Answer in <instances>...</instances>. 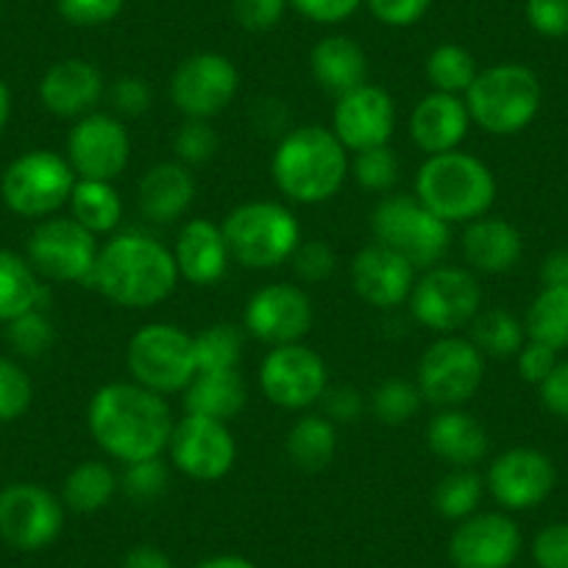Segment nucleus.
I'll list each match as a JSON object with an SVG mask.
<instances>
[{
  "label": "nucleus",
  "mask_w": 568,
  "mask_h": 568,
  "mask_svg": "<svg viewBox=\"0 0 568 568\" xmlns=\"http://www.w3.org/2000/svg\"><path fill=\"white\" fill-rule=\"evenodd\" d=\"M471 123L485 134L513 136L529 129L540 112L544 87L535 70L518 62H499L479 70L466 95Z\"/></svg>",
  "instance_id": "nucleus-5"
},
{
  "label": "nucleus",
  "mask_w": 568,
  "mask_h": 568,
  "mask_svg": "<svg viewBox=\"0 0 568 568\" xmlns=\"http://www.w3.org/2000/svg\"><path fill=\"white\" fill-rule=\"evenodd\" d=\"M321 407L324 415L332 424H354V420L363 418L365 413V398L357 387L352 385H329L326 387L324 398H321Z\"/></svg>",
  "instance_id": "nucleus-54"
},
{
  "label": "nucleus",
  "mask_w": 568,
  "mask_h": 568,
  "mask_svg": "<svg viewBox=\"0 0 568 568\" xmlns=\"http://www.w3.org/2000/svg\"><path fill=\"white\" fill-rule=\"evenodd\" d=\"M34 402V382L14 359L0 357V424L23 418Z\"/></svg>",
  "instance_id": "nucleus-42"
},
{
  "label": "nucleus",
  "mask_w": 568,
  "mask_h": 568,
  "mask_svg": "<svg viewBox=\"0 0 568 568\" xmlns=\"http://www.w3.org/2000/svg\"><path fill=\"white\" fill-rule=\"evenodd\" d=\"M521 551V529L507 513H474L449 538L455 568H510Z\"/></svg>",
  "instance_id": "nucleus-21"
},
{
  "label": "nucleus",
  "mask_w": 568,
  "mask_h": 568,
  "mask_svg": "<svg viewBox=\"0 0 568 568\" xmlns=\"http://www.w3.org/2000/svg\"><path fill=\"white\" fill-rule=\"evenodd\" d=\"M64 507L37 483H12L0 490V538L12 549L40 551L62 535Z\"/></svg>",
  "instance_id": "nucleus-17"
},
{
  "label": "nucleus",
  "mask_w": 568,
  "mask_h": 568,
  "mask_svg": "<svg viewBox=\"0 0 568 568\" xmlns=\"http://www.w3.org/2000/svg\"><path fill=\"white\" fill-rule=\"evenodd\" d=\"M248 404V387L234 371H199L187 387H184V409L190 415H204L215 420H232Z\"/></svg>",
  "instance_id": "nucleus-30"
},
{
  "label": "nucleus",
  "mask_w": 568,
  "mask_h": 568,
  "mask_svg": "<svg viewBox=\"0 0 568 568\" xmlns=\"http://www.w3.org/2000/svg\"><path fill=\"white\" fill-rule=\"evenodd\" d=\"M460 248L468 271L499 276L518 265L524 254V237L516 223L507 217L485 215L463 226Z\"/></svg>",
  "instance_id": "nucleus-28"
},
{
  "label": "nucleus",
  "mask_w": 568,
  "mask_h": 568,
  "mask_svg": "<svg viewBox=\"0 0 568 568\" xmlns=\"http://www.w3.org/2000/svg\"><path fill=\"white\" fill-rule=\"evenodd\" d=\"M70 217L81 223L95 237H112L123 223V199H120L114 182H98V179H79L70 195Z\"/></svg>",
  "instance_id": "nucleus-33"
},
{
  "label": "nucleus",
  "mask_w": 568,
  "mask_h": 568,
  "mask_svg": "<svg viewBox=\"0 0 568 568\" xmlns=\"http://www.w3.org/2000/svg\"><path fill=\"white\" fill-rule=\"evenodd\" d=\"M287 0H232V18L248 34H265L284 20Z\"/></svg>",
  "instance_id": "nucleus-48"
},
{
  "label": "nucleus",
  "mask_w": 568,
  "mask_h": 568,
  "mask_svg": "<svg viewBox=\"0 0 568 568\" xmlns=\"http://www.w3.org/2000/svg\"><path fill=\"white\" fill-rule=\"evenodd\" d=\"M106 95L120 120L140 118L154 103V90H151V84L142 75H120L118 81H112Z\"/></svg>",
  "instance_id": "nucleus-49"
},
{
  "label": "nucleus",
  "mask_w": 568,
  "mask_h": 568,
  "mask_svg": "<svg viewBox=\"0 0 568 568\" xmlns=\"http://www.w3.org/2000/svg\"><path fill=\"white\" fill-rule=\"evenodd\" d=\"M433 3L435 0H365L374 20H379L387 29H409V26L420 23Z\"/></svg>",
  "instance_id": "nucleus-51"
},
{
  "label": "nucleus",
  "mask_w": 568,
  "mask_h": 568,
  "mask_svg": "<svg viewBox=\"0 0 568 568\" xmlns=\"http://www.w3.org/2000/svg\"><path fill=\"white\" fill-rule=\"evenodd\" d=\"M168 457L184 477L195 483H217L232 474L237 463V440L226 420L184 413L173 426Z\"/></svg>",
  "instance_id": "nucleus-15"
},
{
  "label": "nucleus",
  "mask_w": 568,
  "mask_h": 568,
  "mask_svg": "<svg viewBox=\"0 0 568 568\" xmlns=\"http://www.w3.org/2000/svg\"><path fill=\"white\" fill-rule=\"evenodd\" d=\"M45 284L29 256L0 248V324L20 318L31 310H42Z\"/></svg>",
  "instance_id": "nucleus-31"
},
{
  "label": "nucleus",
  "mask_w": 568,
  "mask_h": 568,
  "mask_svg": "<svg viewBox=\"0 0 568 568\" xmlns=\"http://www.w3.org/2000/svg\"><path fill=\"white\" fill-rule=\"evenodd\" d=\"M75 176L68 156L48 149H34L9 162L0 179V195L9 210L29 221H45L70 204Z\"/></svg>",
  "instance_id": "nucleus-8"
},
{
  "label": "nucleus",
  "mask_w": 568,
  "mask_h": 568,
  "mask_svg": "<svg viewBox=\"0 0 568 568\" xmlns=\"http://www.w3.org/2000/svg\"><path fill=\"white\" fill-rule=\"evenodd\" d=\"M221 149V136H217L212 120H184L182 129L173 136V151L176 160L187 168H199L210 162Z\"/></svg>",
  "instance_id": "nucleus-44"
},
{
  "label": "nucleus",
  "mask_w": 568,
  "mask_h": 568,
  "mask_svg": "<svg viewBox=\"0 0 568 568\" xmlns=\"http://www.w3.org/2000/svg\"><path fill=\"white\" fill-rule=\"evenodd\" d=\"M496 176L488 162L468 151L426 156L415 173V199L449 226H466L490 215L496 204Z\"/></svg>",
  "instance_id": "nucleus-4"
},
{
  "label": "nucleus",
  "mask_w": 568,
  "mask_h": 568,
  "mask_svg": "<svg viewBox=\"0 0 568 568\" xmlns=\"http://www.w3.org/2000/svg\"><path fill=\"white\" fill-rule=\"evenodd\" d=\"M532 560L538 568H568V521L546 524L535 535Z\"/></svg>",
  "instance_id": "nucleus-52"
},
{
  "label": "nucleus",
  "mask_w": 568,
  "mask_h": 568,
  "mask_svg": "<svg viewBox=\"0 0 568 568\" xmlns=\"http://www.w3.org/2000/svg\"><path fill=\"white\" fill-rule=\"evenodd\" d=\"M540 282L544 287H568V248L551 251L540 265Z\"/></svg>",
  "instance_id": "nucleus-58"
},
{
  "label": "nucleus",
  "mask_w": 568,
  "mask_h": 568,
  "mask_svg": "<svg viewBox=\"0 0 568 568\" xmlns=\"http://www.w3.org/2000/svg\"><path fill=\"white\" fill-rule=\"evenodd\" d=\"M199 371H234L240 368L245 348V329L237 324H210L193 335Z\"/></svg>",
  "instance_id": "nucleus-39"
},
{
  "label": "nucleus",
  "mask_w": 568,
  "mask_h": 568,
  "mask_svg": "<svg viewBox=\"0 0 568 568\" xmlns=\"http://www.w3.org/2000/svg\"><path fill=\"white\" fill-rule=\"evenodd\" d=\"M173 248L142 232H118L98 251L90 287L125 310H151L176 293Z\"/></svg>",
  "instance_id": "nucleus-2"
},
{
  "label": "nucleus",
  "mask_w": 568,
  "mask_h": 568,
  "mask_svg": "<svg viewBox=\"0 0 568 568\" xmlns=\"http://www.w3.org/2000/svg\"><path fill=\"white\" fill-rule=\"evenodd\" d=\"M420 407H424V396H420L418 385L398 379V376L379 382L371 393V413L385 426L409 424L420 413Z\"/></svg>",
  "instance_id": "nucleus-40"
},
{
  "label": "nucleus",
  "mask_w": 568,
  "mask_h": 568,
  "mask_svg": "<svg viewBox=\"0 0 568 568\" xmlns=\"http://www.w3.org/2000/svg\"><path fill=\"white\" fill-rule=\"evenodd\" d=\"M396 118V101H393L390 92L385 87L365 81L357 90L335 98L332 131L348 154H359V151L390 145Z\"/></svg>",
  "instance_id": "nucleus-20"
},
{
  "label": "nucleus",
  "mask_w": 568,
  "mask_h": 568,
  "mask_svg": "<svg viewBox=\"0 0 568 568\" xmlns=\"http://www.w3.org/2000/svg\"><path fill=\"white\" fill-rule=\"evenodd\" d=\"M131 134L114 112H90L68 134V162L79 179L114 182L129 168Z\"/></svg>",
  "instance_id": "nucleus-18"
},
{
  "label": "nucleus",
  "mask_w": 568,
  "mask_h": 568,
  "mask_svg": "<svg viewBox=\"0 0 568 568\" xmlns=\"http://www.w3.org/2000/svg\"><path fill=\"white\" fill-rule=\"evenodd\" d=\"M195 568H256L248 557H240V555H215V557H206L201 560Z\"/></svg>",
  "instance_id": "nucleus-59"
},
{
  "label": "nucleus",
  "mask_w": 568,
  "mask_h": 568,
  "mask_svg": "<svg viewBox=\"0 0 568 568\" xmlns=\"http://www.w3.org/2000/svg\"><path fill=\"white\" fill-rule=\"evenodd\" d=\"M352 171V154L329 125H296L278 136L271 156V176L293 204L318 206L335 199Z\"/></svg>",
  "instance_id": "nucleus-3"
},
{
  "label": "nucleus",
  "mask_w": 568,
  "mask_h": 568,
  "mask_svg": "<svg viewBox=\"0 0 568 568\" xmlns=\"http://www.w3.org/2000/svg\"><path fill=\"white\" fill-rule=\"evenodd\" d=\"M409 315L435 335H460L483 310L477 273L463 265H435L420 271L407 298Z\"/></svg>",
  "instance_id": "nucleus-10"
},
{
  "label": "nucleus",
  "mask_w": 568,
  "mask_h": 568,
  "mask_svg": "<svg viewBox=\"0 0 568 568\" xmlns=\"http://www.w3.org/2000/svg\"><path fill=\"white\" fill-rule=\"evenodd\" d=\"M468 341L483 352L485 359H510L527 343V329H524V324L513 313L501 307H490L479 310L477 318L471 321Z\"/></svg>",
  "instance_id": "nucleus-35"
},
{
  "label": "nucleus",
  "mask_w": 568,
  "mask_h": 568,
  "mask_svg": "<svg viewBox=\"0 0 568 568\" xmlns=\"http://www.w3.org/2000/svg\"><path fill=\"white\" fill-rule=\"evenodd\" d=\"M106 95L101 68L87 59H62L51 64L40 79V101L53 118L79 120L95 112Z\"/></svg>",
  "instance_id": "nucleus-24"
},
{
  "label": "nucleus",
  "mask_w": 568,
  "mask_h": 568,
  "mask_svg": "<svg viewBox=\"0 0 568 568\" xmlns=\"http://www.w3.org/2000/svg\"><path fill=\"white\" fill-rule=\"evenodd\" d=\"M485 382V357L468 337L440 335L418 359V385L424 402L438 409L463 407Z\"/></svg>",
  "instance_id": "nucleus-11"
},
{
  "label": "nucleus",
  "mask_w": 568,
  "mask_h": 568,
  "mask_svg": "<svg viewBox=\"0 0 568 568\" xmlns=\"http://www.w3.org/2000/svg\"><path fill=\"white\" fill-rule=\"evenodd\" d=\"M120 490V477L103 460H84L73 466L62 485V505L81 516L101 513Z\"/></svg>",
  "instance_id": "nucleus-34"
},
{
  "label": "nucleus",
  "mask_w": 568,
  "mask_h": 568,
  "mask_svg": "<svg viewBox=\"0 0 568 568\" xmlns=\"http://www.w3.org/2000/svg\"><path fill=\"white\" fill-rule=\"evenodd\" d=\"M352 287L368 307L396 310L407 304L418 267L382 243H371L352 260Z\"/></svg>",
  "instance_id": "nucleus-22"
},
{
  "label": "nucleus",
  "mask_w": 568,
  "mask_h": 568,
  "mask_svg": "<svg viewBox=\"0 0 568 568\" xmlns=\"http://www.w3.org/2000/svg\"><path fill=\"white\" fill-rule=\"evenodd\" d=\"M424 73L435 92L466 95L468 87L477 79L479 68L477 59H474V53L468 48L457 45V42H444V45L433 48V53L426 57Z\"/></svg>",
  "instance_id": "nucleus-37"
},
{
  "label": "nucleus",
  "mask_w": 568,
  "mask_h": 568,
  "mask_svg": "<svg viewBox=\"0 0 568 568\" xmlns=\"http://www.w3.org/2000/svg\"><path fill=\"white\" fill-rule=\"evenodd\" d=\"M310 73L326 95H346L368 81V53L354 37L326 34L310 51Z\"/></svg>",
  "instance_id": "nucleus-29"
},
{
  "label": "nucleus",
  "mask_w": 568,
  "mask_h": 568,
  "mask_svg": "<svg viewBox=\"0 0 568 568\" xmlns=\"http://www.w3.org/2000/svg\"><path fill=\"white\" fill-rule=\"evenodd\" d=\"M426 446L452 468H477L490 449L488 429L463 407H446L429 418Z\"/></svg>",
  "instance_id": "nucleus-27"
},
{
  "label": "nucleus",
  "mask_w": 568,
  "mask_h": 568,
  "mask_svg": "<svg viewBox=\"0 0 568 568\" xmlns=\"http://www.w3.org/2000/svg\"><path fill=\"white\" fill-rule=\"evenodd\" d=\"M53 337H57V332H53L51 318L42 310H31V313L7 324V343L20 357H42L53 346Z\"/></svg>",
  "instance_id": "nucleus-43"
},
{
  "label": "nucleus",
  "mask_w": 568,
  "mask_h": 568,
  "mask_svg": "<svg viewBox=\"0 0 568 568\" xmlns=\"http://www.w3.org/2000/svg\"><path fill=\"white\" fill-rule=\"evenodd\" d=\"M260 387L273 407L302 413L324 398L329 368L324 357L304 343L273 346L260 365Z\"/></svg>",
  "instance_id": "nucleus-14"
},
{
  "label": "nucleus",
  "mask_w": 568,
  "mask_h": 568,
  "mask_svg": "<svg viewBox=\"0 0 568 568\" xmlns=\"http://www.w3.org/2000/svg\"><path fill=\"white\" fill-rule=\"evenodd\" d=\"M173 260H176L179 276L195 287H212L221 282L232 265V251H229L221 223L210 217L184 221L173 240Z\"/></svg>",
  "instance_id": "nucleus-25"
},
{
  "label": "nucleus",
  "mask_w": 568,
  "mask_h": 568,
  "mask_svg": "<svg viewBox=\"0 0 568 568\" xmlns=\"http://www.w3.org/2000/svg\"><path fill=\"white\" fill-rule=\"evenodd\" d=\"M120 568H176V566H173V560L165 555V551L145 544V546H134V549L123 557V566Z\"/></svg>",
  "instance_id": "nucleus-57"
},
{
  "label": "nucleus",
  "mask_w": 568,
  "mask_h": 568,
  "mask_svg": "<svg viewBox=\"0 0 568 568\" xmlns=\"http://www.w3.org/2000/svg\"><path fill=\"white\" fill-rule=\"evenodd\" d=\"M315 321L313 298L302 284L271 282L245 302L243 329L265 346L304 343Z\"/></svg>",
  "instance_id": "nucleus-16"
},
{
  "label": "nucleus",
  "mask_w": 568,
  "mask_h": 568,
  "mask_svg": "<svg viewBox=\"0 0 568 568\" xmlns=\"http://www.w3.org/2000/svg\"><path fill=\"white\" fill-rule=\"evenodd\" d=\"M293 12L318 26H341L365 7V0H287Z\"/></svg>",
  "instance_id": "nucleus-53"
},
{
  "label": "nucleus",
  "mask_w": 568,
  "mask_h": 568,
  "mask_svg": "<svg viewBox=\"0 0 568 568\" xmlns=\"http://www.w3.org/2000/svg\"><path fill=\"white\" fill-rule=\"evenodd\" d=\"M125 0H57V9L64 23L75 29H101L118 20Z\"/></svg>",
  "instance_id": "nucleus-47"
},
{
  "label": "nucleus",
  "mask_w": 568,
  "mask_h": 568,
  "mask_svg": "<svg viewBox=\"0 0 568 568\" xmlns=\"http://www.w3.org/2000/svg\"><path fill=\"white\" fill-rule=\"evenodd\" d=\"M466 98L429 92L413 106L407 118V134L424 156L457 151L471 131Z\"/></svg>",
  "instance_id": "nucleus-23"
},
{
  "label": "nucleus",
  "mask_w": 568,
  "mask_h": 568,
  "mask_svg": "<svg viewBox=\"0 0 568 568\" xmlns=\"http://www.w3.org/2000/svg\"><path fill=\"white\" fill-rule=\"evenodd\" d=\"M557 483V468L549 455L529 446H516L496 457L485 474V488L507 513L532 510L549 499Z\"/></svg>",
  "instance_id": "nucleus-19"
},
{
  "label": "nucleus",
  "mask_w": 568,
  "mask_h": 568,
  "mask_svg": "<svg viewBox=\"0 0 568 568\" xmlns=\"http://www.w3.org/2000/svg\"><path fill=\"white\" fill-rule=\"evenodd\" d=\"M540 402L557 418L568 420V359H560L549 376L538 385Z\"/></svg>",
  "instance_id": "nucleus-56"
},
{
  "label": "nucleus",
  "mask_w": 568,
  "mask_h": 568,
  "mask_svg": "<svg viewBox=\"0 0 568 568\" xmlns=\"http://www.w3.org/2000/svg\"><path fill=\"white\" fill-rule=\"evenodd\" d=\"M557 363H560V359H557L555 348L546 346V343L529 341V337L521 346V352L516 354L518 374H521V379L529 382V385H540V382L555 371Z\"/></svg>",
  "instance_id": "nucleus-55"
},
{
  "label": "nucleus",
  "mask_w": 568,
  "mask_h": 568,
  "mask_svg": "<svg viewBox=\"0 0 568 568\" xmlns=\"http://www.w3.org/2000/svg\"><path fill=\"white\" fill-rule=\"evenodd\" d=\"M529 341L551 346L555 352L568 348V287H540L524 318Z\"/></svg>",
  "instance_id": "nucleus-36"
},
{
  "label": "nucleus",
  "mask_w": 568,
  "mask_h": 568,
  "mask_svg": "<svg viewBox=\"0 0 568 568\" xmlns=\"http://www.w3.org/2000/svg\"><path fill=\"white\" fill-rule=\"evenodd\" d=\"M168 479L171 468L162 457H154V460L129 463L120 474V488L134 501H154L168 490Z\"/></svg>",
  "instance_id": "nucleus-45"
},
{
  "label": "nucleus",
  "mask_w": 568,
  "mask_h": 568,
  "mask_svg": "<svg viewBox=\"0 0 568 568\" xmlns=\"http://www.w3.org/2000/svg\"><path fill=\"white\" fill-rule=\"evenodd\" d=\"M125 368L131 382L160 396L184 393V387L199 374L193 335L184 326L168 321L140 326L125 346Z\"/></svg>",
  "instance_id": "nucleus-7"
},
{
  "label": "nucleus",
  "mask_w": 568,
  "mask_h": 568,
  "mask_svg": "<svg viewBox=\"0 0 568 568\" xmlns=\"http://www.w3.org/2000/svg\"><path fill=\"white\" fill-rule=\"evenodd\" d=\"M352 173L359 187L368 193H390L398 182V156L393 154L390 145L359 151L354 154Z\"/></svg>",
  "instance_id": "nucleus-41"
},
{
  "label": "nucleus",
  "mask_w": 568,
  "mask_h": 568,
  "mask_svg": "<svg viewBox=\"0 0 568 568\" xmlns=\"http://www.w3.org/2000/svg\"><path fill=\"white\" fill-rule=\"evenodd\" d=\"M524 18H527L529 29L546 40L568 37V0H527Z\"/></svg>",
  "instance_id": "nucleus-50"
},
{
  "label": "nucleus",
  "mask_w": 568,
  "mask_h": 568,
  "mask_svg": "<svg viewBox=\"0 0 568 568\" xmlns=\"http://www.w3.org/2000/svg\"><path fill=\"white\" fill-rule=\"evenodd\" d=\"M168 92L184 120H212L226 112L237 98L240 70L223 53H193L173 70Z\"/></svg>",
  "instance_id": "nucleus-13"
},
{
  "label": "nucleus",
  "mask_w": 568,
  "mask_h": 568,
  "mask_svg": "<svg viewBox=\"0 0 568 568\" xmlns=\"http://www.w3.org/2000/svg\"><path fill=\"white\" fill-rule=\"evenodd\" d=\"M485 496V479L479 477L477 468H452L438 485H435L433 505L435 513L449 521H463V518L479 513Z\"/></svg>",
  "instance_id": "nucleus-38"
},
{
  "label": "nucleus",
  "mask_w": 568,
  "mask_h": 568,
  "mask_svg": "<svg viewBox=\"0 0 568 568\" xmlns=\"http://www.w3.org/2000/svg\"><path fill=\"white\" fill-rule=\"evenodd\" d=\"M232 262L248 271H273L291 262L302 243V223L278 201H245L223 217Z\"/></svg>",
  "instance_id": "nucleus-6"
},
{
  "label": "nucleus",
  "mask_w": 568,
  "mask_h": 568,
  "mask_svg": "<svg viewBox=\"0 0 568 568\" xmlns=\"http://www.w3.org/2000/svg\"><path fill=\"white\" fill-rule=\"evenodd\" d=\"M195 193H199V182L193 176V168L182 165L179 160L156 162L142 173L136 184V204L145 221L171 226L187 215Z\"/></svg>",
  "instance_id": "nucleus-26"
},
{
  "label": "nucleus",
  "mask_w": 568,
  "mask_h": 568,
  "mask_svg": "<svg viewBox=\"0 0 568 568\" xmlns=\"http://www.w3.org/2000/svg\"><path fill=\"white\" fill-rule=\"evenodd\" d=\"M376 243L387 245L415 267L426 271L444 262L452 245V226L426 210L415 195H385L371 212Z\"/></svg>",
  "instance_id": "nucleus-9"
},
{
  "label": "nucleus",
  "mask_w": 568,
  "mask_h": 568,
  "mask_svg": "<svg viewBox=\"0 0 568 568\" xmlns=\"http://www.w3.org/2000/svg\"><path fill=\"white\" fill-rule=\"evenodd\" d=\"M101 243L75 217H45L29 237V262L42 278L90 287Z\"/></svg>",
  "instance_id": "nucleus-12"
},
{
  "label": "nucleus",
  "mask_w": 568,
  "mask_h": 568,
  "mask_svg": "<svg viewBox=\"0 0 568 568\" xmlns=\"http://www.w3.org/2000/svg\"><path fill=\"white\" fill-rule=\"evenodd\" d=\"M291 265L296 271L298 282L321 284L335 273L337 256L332 245L324 243V240H302L296 254L291 256Z\"/></svg>",
  "instance_id": "nucleus-46"
},
{
  "label": "nucleus",
  "mask_w": 568,
  "mask_h": 568,
  "mask_svg": "<svg viewBox=\"0 0 568 568\" xmlns=\"http://www.w3.org/2000/svg\"><path fill=\"white\" fill-rule=\"evenodd\" d=\"M284 452L298 471L318 474L332 466L337 455V426L324 413H307L287 429Z\"/></svg>",
  "instance_id": "nucleus-32"
},
{
  "label": "nucleus",
  "mask_w": 568,
  "mask_h": 568,
  "mask_svg": "<svg viewBox=\"0 0 568 568\" xmlns=\"http://www.w3.org/2000/svg\"><path fill=\"white\" fill-rule=\"evenodd\" d=\"M9 118H12V90L3 79H0V131L7 129Z\"/></svg>",
  "instance_id": "nucleus-60"
},
{
  "label": "nucleus",
  "mask_w": 568,
  "mask_h": 568,
  "mask_svg": "<svg viewBox=\"0 0 568 568\" xmlns=\"http://www.w3.org/2000/svg\"><path fill=\"white\" fill-rule=\"evenodd\" d=\"M173 426L176 418L168 396L136 382H106L87 407V429L95 446L123 466L165 455Z\"/></svg>",
  "instance_id": "nucleus-1"
}]
</instances>
